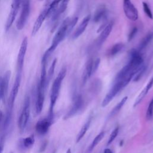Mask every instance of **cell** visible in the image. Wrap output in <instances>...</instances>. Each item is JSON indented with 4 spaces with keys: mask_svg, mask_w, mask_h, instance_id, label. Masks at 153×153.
I'll use <instances>...</instances> for the list:
<instances>
[{
    "mask_svg": "<svg viewBox=\"0 0 153 153\" xmlns=\"http://www.w3.org/2000/svg\"><path fill=\"white\" fill-rule=\"evenodd\" d=\"M123 9L126 16L131 21H136L138 19L137 8L130 0H123Z\"/></svg>",
    "mask_w": 153,
    "mask_h": 153,
    "instance_id": "cell-8",
    "label": "cell"
},
{
    "mask_svg": "<svg viewBox=\"0 0 153 153\" xmlns=\"http://www.w3.org/2000/svg\"><path fill=\"white\" fill-rule=\"evenodd\" d=\"M66 153H71V149H68L67 150V151H66Z\"/></svg>",
    "mask_w": 153,
    "mask_h": 153,
    "instance_id": "cell-34",
    "label": "cell"
},
{
    "mask_svg": "<svg viewBox=\"0 0 153 153\" xmlns=\"http://www.w3.org/2000/svg\"><path fill=\"white\" fill-rule=\"evenodd\" d=\"M35 143V138L33 135H31L30 136L26 137L24 138L22 140V145L25 148H31Z\"/></svg>",
    "mask_w": 153,
    "mask_h": 153,
    "instance_id": "cell-21",
    "label": "cell"
},
{
    "mask_svg": "<svg viewBox=\"0 0 153 153\" xmlns=\"http://www.w3.org/2000/svg\"><path fill=\"white\" fill-rule=\"evenodd\" d=\"M53 153H54V152H53Z\"/></svg>",
    "mask_w": 153,
    "mask_h": 153,
    "instance_id": "cell-38",
    "label": "cell"
},
{
    "mask_svg": "<svg viewBox=\"0 0 153 153\" xmlns=\"http://www.w3.org/2000/svg\"><path fill=\"white\" fill-rule=\"evenodd\" d=\"M106 14H107V10L106 7L103 5L100 6L95 11L93 20L95 23H98L102 21V20H103L106 17Z\"/></svg>",
    "mask_w": 153,
    "mask_h": 153,
    "instance_id": "cell-16",
    "label": "cell"
},
{
    "mask_svg": "<svg viewBox=\"0 0 153 153\" xmlns=\"http://www.w3.org/2000/svg\"><path fill=\"white\" fill-rule=\"evenodd\" d=\"M22 1H23V0H13V1L11 10H10V13L8 14L6 24H5V29L6 32L8 31V30L10 29L11 26H12V25L16 17V16L19 11V8H20V5H22Z\"/></svg>",
    "mask_w": 153,
    "mask_h": 153,
    "instance_id": "cell-6",
    "label": "cell"
},
{
    "mask_svg": "<svg viewBox=\"0 0 153 153\" xmlns=\"http://www.w3.org/2000/svg\"><path fill=\"white\" fill-rule=\"evenodd\" d=\"M20 16L16 23V27L20 30L25 27L30 13V0H23Z\"/></svg>",
    "mask_w": 153,
    "mask_h": 153,
    "instance_id": "cell-5",
    "label": "cell"
},
{
    "mask_svg": "<svg viewBox=\"0 0 153 153\" xmlns=\"http://www.w3.org/2000/svg\"><path fill=\"white\" fill-rule=\"evenodd\" d=\"M91 121V117H90L87 120L85 123L82 126V127H81L79 132L78 133V134L77 135V137H76V143L79 142L81 140V139L84 137V136L86 132L87 131V130H88V129L90 127Z\"/></svg>",
    "mask_w": 153,
    "mask_h": 153,
    "instance_id": "cell-17",
    "label": "cell"
},
{
    "mask_svg": "<svg viewBox=\"0 0 153 153\" xmlns=\"http://www.w3.org/2000/svg\"><path fill=\"white\" fill-rule=\"evenodd\" d=\"M146 69V66L145 65L144 63H143L140 66V68L138 69L137 71L136 72V74L134 75V77L133 78V81H139L142 78V76H143V75L145 73Z\"/></svg>",
    "mask_w": 153,
    "mask_h": 153,
    "instance_id": "cell-23",
    "label": "cell"
},
{
    "mask_svg": "<svg viewBox=\"0 0 153 153\" xmlns=\"http://www.w3.org/2000/svg\"><path fill=\"white\" fill-rule=\"evenodd\" d=\"M77 22H78V17H74L73 19H72L71 20H69V22L68 25V28H67L68 35H69L71 33V32L74 26L76 25Z\"/></svg>",
    "mask_w": 153,
    "mask_h": 153,
    "instance_id": "cell-26",
    "label": "cell"
},
{
    "mask_svg": "<svg viewBox=\"0 0 153 153\" xmlns=\"http://www.w3.org/2000/svg\"><path fill=\"white\" fill-rule=\"evenodd\" d=\"M153 39V32H151L147 34L140 41L139 45V51H140L145 49L148 45L152 41Z\"/></svg>",
    "mask_w": 153,
    "mask_h": 153,
    "instance_id": "cell-18",
    "label": "cell"
},
{
    "mask_svg": "<svg viewBox=\"0 0 153 153\" xmlns=\"http://www.w3.org/2000/svg\"><path fill=\"white\" fill-rule=\"evenodd\" d=\"M5 144V136L2 135L0 137V153H2L4 149Z\"/></svg>",
    "mask_w": 153,
    "mask_h": 153,
    "instance_id": "cell-31",
    "label": "cell"
},
{
    "mask_svg": "<svg viewBox=\"0 0 153 153\" xmlns=\"http://www.w3.org/2000/svg\"><path fill=\"white\" fill-rule=\"evenodd\" d=\"M27 37H25L23 39V41L21 43L20 47L19 49V51L17 56V72L22 73L25 57L27 51Z\"/></svg>",
    "mask_w": 153,
    "mask_h": 153,
    "instance_id": "cell-7",
    "label": "cell"
},
{
    "mask_svg": "<svg viewBox=\"0 0 153 153\" xmlns=\"http://www.w3.org/2000/svg\"><path fill=\"white\" fill-rule=\"evenodd\" d=\"M0 1H1V0H0Z\"/></svg>",
    "mask_w": 153,
    "mask_h": 153,
    "instance_id": "cell-39",
    "label": "cell"
},
{
    "mask_svg": "<svg viewBox=\"0 0 153 153\" xmlns=\"http://www.w3.org/2000/svg\"><path fill=\"white\" fill-rule=\"evenodd\" d=\"M83 105V100L81 95H77L75 97L73 105L65 116V119L69 118L75 115L82 108Z\"/></svg>",
    "mask_w": 153,
    "mask_h": 153,
    "instance_id": "cell-11",
    "label": "cell"
},
{
    "mask_svg": "<svg viewBox=\"0 0 153 153\" xmlns=\"http://www.w3.org/2000/svg\"><path fill=\"white\" fill-rule=\"evenodd\" d=\"M100 59L98 58V59H96L94 61H93V69H92V75L94 74L96 71L97 70L98 68H99V64H100Z\"/></svg>",
    "mask_w": 153,
    "mask_h": 153,
    "instance_id": "cell-29",
    "label": "cell"
},
{
    "mask_svg": "<svg viewBox=\"0 0 153 153\" xmlns=\"http://www.w3.org/2000/svg\"><path fill=\"white\" fill-rule=\"evenodd\" d=\"M45 90L42 89L38 84L35 102V111L37 115L41 112L43 108L45 99Z\"/></svg>",
    "mask_w": 153,
    "mask_h": 153,
    "instance_id": "cell-10",
    "label": "cell"
},
{
    "mask_svg": "<svg viewBox=\"0 0 153 153\" xmlns=\"http://www.w3.org/2000/svg\"><path fill=\"white\" fill-rule=\"evenodd\" d=\"M56 63H57V59H54V60L53 61V62H52V63H51L49 69H48V74H47V83L48 85L50 81H51V79L53 76Z\"/></svg>",
    "mask_w": 153,
    "mask_h": 153,
    "instance_id": "cell-24",
    "label": "cell"
},
{
    "mask_svg": "<svg viewBox=\"0 0 153 153\" xmlns=\"http://www.w3.org/2000/svg\"><path fill=\"white\" fill-rule=\"evenodd\" d=\"M137 32V28L136 27H133L132 29V30L130 31V33H129V35L128 36V41H131L134 38L135 35H136Z\"/></svg>",
    "mask_w": 153,
    "mask_h": 153,
    "instance_id": "cell-30",
    "label": "cell"
},
{
    "mask_svg": "<svg viewBox=\"0 0 153 153\" xmlns=\"http://www.w3.org/2000/svg\"><path fill=\"white\" fill-rule=\"evenodd\" d=\"M104 153H113L112 151L109 149V148H106L105 150H104Z\"/></svg>",
    "mask_w": 153,
    "mask_h": 153,
    "instance_id": "cell-32",
    "label": "cell"
},
{
    "mask_svg": "<svg viewBox=\"0 0 153 153\" xmlns=\"http://www.w3.org/2000/svg\"><path fill=\"white\" fill-rule=\"evenodd\" d=\"M47 14H48V9L47 7L39 14V15L38 16L36 20H35V23L32 27V36H35L37 33V32L39 31L44 21L47 17Z\"/></svg>",
    "mask_w": 153,
    "mask_h": 153,
    "instance_id": "cell-12",
    "label": "cell"
},
{
    "mask_svg": "<svg viewBox=\"0 0 153 153\" xmlns=\"http://www.w3.org/2000/svg\"><path fill=\"white\" fill-rule=\"evenodd\" d=\"M1 97H0V101H1Z\"/></svg>",
    "mask_w": 153,
    "mask_h": 153,
    "instance_id": "cell-35",
    "label": "cell"
},
{
    "mask_svg": "<svg viewBox=\"0 0 153 153\" xmlns=\"http://www.w3.org/2000/svg\"><path fill=\"white\" fill-rule=\"evenodd\" d=\"M41 1H42V0H41Z\"/></svg>",
    "mask_w": 153,
    "mask_h": 153,
    "instance_id": "cell-37",
    "label": "cell"
},
{
    "mask_svg": "<svg viewBox=\"0 0 153 153\" xmlns=\"http://www.w3.org/2000/svg\"><path fill=\"white\" fill-rule=\"evenodd\" d=\"M10 153H13V152H10Z\"/></svg>",
    "mask_w": 153,
    "mask_h": 153,
    "instance_id": "cell-36",
    "label": "cell"
},
{
    "mask_svg": "<svg viewBox=\"0 0 153 153\" xmlns=\"http://www.w3.org/2000/svg\"><path fill=\"white\" fill-rule=\"evenodd\" d=\"M93 60L91 59H89L85 66L84 71L82 75V84H85L88 79H89L92 75V69H93Z\"/></svg>",
    "mask_w": 153,
    "mask_h": 153,
    "instance_id": "cell-15",
    "label": "cell"
},
{
    "mask_svg": "<svg viewBox=\"0 0 153 153\" xmlns=\"http://www.w3.org/2000/svg\"><path fill=\"white\" fill-rule=\"evenodd\" d=\"M152 117H153V98L151 99V100L149 103L146 114V118L148 120H149L152 119Z\"/></svg>",
    "mask_w": 153,
    "mask_h": 153,
    "instance_id": "cell-25",
    "label": "cell"
},
{
    "mask_svg": "<svg viewBox=\"0 0 153 153\" xmlns=\"http://www.w3.org/2000/svg\"><path fill=\"white\" fill-rule=\"evenodd\" d=\"M143 11L145 12V13L147 15V16L150 18V19H153V15L152 13V11L149 7V5H148V4L146 2H143Z\"/></svg>",
    "mask_w": 153,
    "mask_h": 153,
    "instance_id": "cell-28",
    "label": "cell"
},
{
    "mask_svg": "<svg viewBox=\"0 0 153 153\" xmlns=\"http://www.w3.org/2000/svg\"><path fill=\"white\" fill-rule=\"evenodd\" d=\"M128 99V97L127 96H125L121 100L120 102L116 105V106L112 109V111H111L110 114H109V117H112L113 116H114L115 115H116L120 111V109H121V108L123 106V105H124V103L126 102L127 100Z\"/></svg>",
    "mask_w": 153,
    "mask_h": 153,
    "instance_id": "cell-19",
    "label": "cell"
},
{
    "mask_svg": "<svg viewBox=\"0 0 153 153\" xmlns=\"http://www.w3.org/2000/svg\"><path fill=\"white\" fill-rule=\"evenodd\" d=\"M53 120V118H50L48 116L47 118L37 121L35 125L36 132L39 135L45 134L48 131L49 128L51 126Z\"/></svg>",
    "mask_w": 153,
    "mask_h": 153,
    "instance_id": "cell-9",
    "label": "cell"
},
{
    "mask_svg": "<svg viewBox=\"0 0 153 153\" xmlns=\"http://www.w3.org/2000/svg\"><path fill=\"white\" fill-rule=\"evenodd\" d=\"M91 18V15L88 14L87 15L81 22L79 25L78 26L76 29L75 30L72 35V39H75L78 38L82 33L85 31V29L87 28V26L89 23V21Z\"/></svg>",
    "mask_w": 153,
    "mask_h": 153,
    "instance_id": "cell-13",
    "label": "cell"
},
{
    "mask_svg": "<svg viewBox=\"0 0 153 153\" xmlns=\"http://www.w3.org/2000/svg\"><path fill=\"white\" fill-rule=\"evenodd\" d=\"M118 132H119V127H117L116 128H114V130L111 133V134L109 136V137L108 139V140L107 142V145H110L114 140V139L117 136V135L118 134Z\"/></svg>",
    "mask_w": 153,
    "mask_h": 153,
    "instance_id": "cell-27",
    "label": "cell"
},
{
    "mask_svg": "<svg viewBox=\"0 0 153 153\" xmlns=\"http://www.w3.org/2000/svg\"><path fill=\"white\" fill-rule=\"evenodd\" d=\"M124 48V45L122 43H117L114 45L109 50V55L111 56H115L120 52Z\"/></svg>",
    "mask_w": 153,
    "mask_h": 153,
    "instance_id": "cell-22",
    "label": "cell"
},
{
    "mask_svg": "<svg viewBox=\"0 0 153 153\" xmlns=\"http://www.w3.org/2000/svg\"><path fill=\"white\" fill-rule=\"evenodd\" d=\"M112 29V23H109L105 26V27L102 29L99 38L97 39L96 44L97 46H100L109 36Z\"/></svg>",
    "mask_w": 153,
    "mask_h": 153,
    "instance_id": "cell-14",
    "label": "cell"
},
{
    "mask_svg": "<svg viewBox=\"0 0 153 153\" xmlns=\"http://www.w3.org/2000/svg\"><path fill=\"white\" fill-rule=\"evenodd\" d=\"M30 109V100L29 96L25 98L22 112L18 120V127L21 133L23 132L29 121Z\"/></svg>",
    "mask_w": 153,
    "mask_h": 153,
    "instance_id": "cell-3",
    "label": "cell"
},
{
    "mask_svg": "<svg viewBox=\"0 0 153 153\" xmlns=\"http://www.w3.org/2000/svg\"><path fill=\"white\" fill-rule=\"evenodd\" d=\"M66 74V68H63L59 72L58 75L54 79L50 93V109H49V114L48 117L53 118V109L57 100V98L59 95L60 90L62 81L65 77Z\"/></svg>",
    "mask_w": 153,
    "mask_h": 153,
    "instance_id": "cell-1",
    "label": "cell"
},
{
    "mask_svg": "<svg viewBox=\"0 0 153 153\" xmlns=\"http://www.w3.org/2000/svg\"><path fill=\"white\" fill-rule=\"evenodd\" d=\"M2 118H3V114H2V112L0 110V123L2 120Z\"/></svg>",
    "mask_w": 153,
    "mask_h": 153,
    "instance_id": "cell-33",
    "label": "cell"
},
{
    "mask_svg": "<svg viewBox=\"0 0 153 153\" xmlns=\"http://www.w3.org/2000/svg\"><path fill=\"white\" fill-rule=\"evenodd\" d=\"M105 136V132L104 131H102L100 133H99L93 139V140L92 141V142L91 143L89 148H88V151L90 152L102 140V139Z\"/></svg>",
    "mask_w": 153,
    "mask_h": 153,
    "instance_id": "cell-20",
    "label": "cell"
},
{
    "mask_svg": "<svg viewBox=\"0 0 153 153\" xmlns=\"http://www.w3.org/2000/svg\"><path fill=\"white\" fill-rule=\"evenodd\" d=\"M69 18H66L62 23L61 26L59 28L58 30L56 33L51 46L46 50L45 53L43 54L42 57L48 60L50 55L53 53V52L56 50L58 45L64 39L66 36L68 35L67 33V28H68V25L69 22Z\"/></svg>",
    "mask_w": 153,
    "mask_h": 153,
    "instance_id": "cell-2",
    "label": "cell"
},
{
    "mask_svg": "<svg viewBox=\"0 0 153 153\" xmlns=\"http://www.w3.org/2000/svg\"><path fill=\"white\" fill-rule=\"evenodd\" d=\"M126 84L123 79H115L114 84L109 91L106 94L105 98L102 102V106L105 107L108 105L110 102L114 98V97L126 86Z\"/></svg>",
    "mask_w": 153,
    "mask_h": 153,
    "instance_id": "cell-4",
    "label": "cell"
}]
</instances>
